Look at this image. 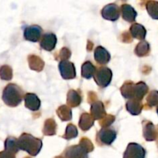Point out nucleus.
<instances>
[{
    "label": "nucleus",
    "mask_w": 158,
    "mask_h": 158,
    "mask_svg": "<svg viewBox=\"0 0 158 158\" xmlns=\"http://www.w3.org/2000/svg\"><path fill=\"white\" fill-rule=\"evenodd\" d=\"M148 86L143 82L133 83L127 81L121 87L120 91L122 97L129 100H137L142 101L144 96L148 93Z\"/></svg>",
    "instance_id": "1"
},
{
    "label": "nucleus",
    "mask_w": 158,
    "mask_h": 158,
    "mask_svg": "<svg viewBox=\"0 0 158 158\" xmlns=\"http://www.w3.org/2000/svg\"><path fill=\"white\" fill-rule=\"evenodd\" d=\"M94 150L92 143L87 138H82L80 143L67 148L63 158H88V153Z\"/></svg>",
    "instance_id": "2"
},
{
    "label": "nucleus",
    "mask_w": 158,
    "mask_h": 158,
    "mask_svg": "<svg viewBox=\"0 0 158 158\" xmlns=\"http://www.w3.org/2000/svg\"><path fill=\"white\" fill-rule=\"evenodd\" d=\"M18 146L20 150L26 151L29 155L37 156L42 149L43 142L40 139L24 133L19 137Z\"/></svg>",
    "instance_id": "3"
},
{
    "label": "nucleus",
    "mask_w": 158,
    "mask_h": 158,
    "mask_svg": "<svg viewBox=\"0 0 158 158\" xmlns=\"http://www.w3.org/2000/svg\"><path fill=\"white\" fill-rule=\"evenodd\" d=\"M23 98V89L15 83H9L3 89L2 100L7 106L11 107L17 106Z\"/></svg>",
    "instance_id": "4"
},
{
    "label": "nucleus",
    "mask_w": 158,
    "mask_h": 158,
    "mask_svg": "<svg viewBox=\"0 0 158 158\" xmlns=\"http://www.w3.org/2000/svg\"><path fill=\"white\" fill-rule=\"evenodd\" d=\"M93 77L98 86L102 88H105L107 87L111 83L112 72L109 68L102 66L96 69V72Z\"/></svg>",
    "instance_id": "5"
},
{
    "label": "nucleus",
    "mask_w": 158,
    "mask_h": 158,
    "mask_svg": "<svg viewBox=\"0 0 158 158\" xmlns=\"http://www.w3.org/2000/svg\"><path fill=\"white\" fill-rule=\"evenodd\" d=\"M116 132L110 127H102L97 134V142L100 145H111L116 139Z\"/></svg>",
    "instance_id": "6"
},
{
    "label": "nucleus",
    "mask_w": 158,
    "mask_h": 158,
    "mask_svg": "<svg viewBox=\"0 0 158 158\" xmlns=\"http://www.w3.org/2000/svg\"><path fill=\"white\" fill-rule=\"evenodd\" d=\"M59 71L62 78L64 80H72L76 77V69L74 63L68 60L60 61L58 65Z\"/></svg>",
    "instance_id": "7"
},
{
    "label": "nucleus",
    "mask_w": 158,
    "mask_h": 158,
    "mask_svg": "<svg viewBox=\"0 0 158 158\" xmlns=\"http://www.w3.org/2000/svg\"><path fill=\"white\" fill-rule=\"evenodd\" d=\"M146 151L141 145L130 143L124 152L123 158H145Z\"/></svg>",
    "instance_id": "8"
},
{
    "label": "nucleus",
    "mask_w": 158,
    "mask_h": 158,
    "mask_svg": "<svg viewBox=\"0 0 158 158\" xmlns=\"http://www.w3.org/2000/svg\"><path fill=\"white\" fill-rule=\"evenodd\" d=\"M43 29L38 25H32L25 28L23 35L25 40L27 41L36 43L40 40L41 38Z\"/></svg>",
    "instance_id": "9"
},
{
    "label": "nucleus",
    "mask_w": 158,
    "mask_h": 158,
    "mask_svg": "<svg viewBox=\"0 0 158 158\" xmlns=\"http://www.w3.org/2000/svg\"><path fill=\"white\" fill-rule=\"evenodd\" d=\"M102 16L103 19L109 21H116L120 16V9L115 3H111L102 9Z\"/></svg>",
    "instance_id": "10"
},
{
    "label": "nucleus",
    "mask_w": 158,
    "mask_h": 158,
    "mask_svg": "<svg viewBox=\"0 0 158 158\" xmlns=\"http://www.w3.org/2000/svg\"><path fill=\"white\" fill-rule=\"evenodd\" d=\"M143 134L147 141H153L158 136L157 130L152 122L149 120L143 121Z\"/></svg>",
    "instance_id": "11"
},
{
    "label": "nucleus",
    "mask_w": 158,
    "mask_h": 158,
    "mask_svg": "<svg viewBox=\"0 0 158 158\" xmlns=\"http://www.w3.org/2000/svg\"><path fill=\"white\" fill-rule=\"evenodd\" d=\"M57 36L53 32H46L42 36L40 46L43 49L46 51H52L56 47L57 44Z\"/></svg>",
    "instance_id": "12"
},
{
    "label": "nucleus",
    "mask_w": 158,
    "mask_h": 158,
    "mask_svg": "<svg viewBox=\"0 0 158 158\" xmlns=\"http://www.w3.org/2000/svg\"><path fill=\"white\" fill-rule=\"evenodd\" d=\"M91 116L94 120H102L106 116L105 106L102 102L95 101L91 103Z\"/></svg>",
    "instance_id": "13"
},
{
    "label": "nucleus",
    "mask_w": 158,
    "mask_h": 158,
    "mask_svg": "<svg viewBox=\"0 0 158 158\" xmlns=\"http://www.w3.org/2000/svg\"><path fill=\"white\" fill-rule=\"evenodd\" d=\"M94 56L95 61L101 65L107 64L111 59V56H110V53L108 52V50L101 46L95 48Z\"/></svg>",
    "instance_id": "14"
},
{
    "label": "nucleus",
    "mask_w": 158,
    "mask_h": 158,
    "mask_svg": "<svg viewBox=\"0 0 158 158\" xmlns=\"http://www.w3.org/2000/svg\"><path fill=\"white\" fill-rule=\"evenodd\" d=\"M25 106L31 111H37L40 107V100L36 94H26L24 96Z\"/></svg>",
    "instance_id": "15"
},
{
    "label": "nucleus",
    "mask_w": 158,
    "mask_h": 158,
    "mask_svg": "<svg viewBox=\"0 0 158 158\" xmlns=\"http://www.w3.org/2000/svg\"><path fill=\"white\" fill-rule=\"evenodd\" d=\"M121 12H122V16L125 21L129 23H133L135 22L137 15V12L135 10L134 8L132 7L130 5L124 4L121 6Z\"/></svg>",
    "instance_id": "16"
},
{
    "label": "nucleus",
    "mask_w": 158,
    "mask_h": 158,
    "mask_svg": "<svg viewBox=\"0 0 158 158\" xmlns=\"http://www.w3.org/2000/svg\"><path fill=\"white\" fill-rule=\"evenodd\" d=\"M129 31L133 38L137 39L141 41H143L146 35H147V30H146L145 27L139 23H134L132 25Z\"/></svg>",
    "instance_id": "17"
},
{
    "label": "nucleus",
    "mask_w": 158,
    "mask_h": 158,
    "mask_svg": "<svg viewBox=\"0 0 158 158\" xmlns=\"http://www.w3.org/2000/svg\"><path fill=\"white\" fill-rule=\"evenodd\" d=\"M143 106L142 101L137 100H129L126 103V109L129 113L132 115H139L141 112Z\"/></svg>",
    "instance_id": "18"
},
{
    "label": "nucleus",
    "mask_w": 158,
    "mask_h": 158,
    "mask_svg": "<svg viewBox=\"0 0 158 158\" xmlns=\"http://www.w3.org/2000/svg\"><path fill=\"white\" fill-rule=\"evenodd\" d=\"M94 120L91 117V114L85 113L81 116L80 120H79V127L82 131H88L94 125Z\"/></svg>",
    "instance_id": "19"
},
{
    "label": "nucleus",
    "mask_w": 158,
    "mask_h": 158,
    "mask_svg": "<svg viewBox=\"0 0 158 158\" xmlns=\"http://www.w3.org/2000/svg\"><path fill=\"white\" fill-rule=\"evenodd\" d=\"M81 102V97L80 94L75 90H70L67 97V103L71 107H76L79 106Z\"/></svg>",
    "instance_id": "20"
},
{
    "label": "nucleus",
    "mask_w": 158,
    "mask_h": 158,
    "mask_svg": "<svg viewBox=\"0 0 158 158\" xmlns=\"http://www.w3.org/2000/svg\"><path fill=\"white\" fill-rule=\"evenodd\" d=\"M96 68L90 61H86L81 66V76L85 79H91L94 77Z\"/></svg>",
    "instance_id": "21"
},
{
    "label": "nucleus",
    "mask_w": 158,
    "mask_h": 158,
    "mask_svg": "<svg viewBox=\"0 0 158 158\" xmlns=\"http://www.w3.org/2000/svg\"><path fill=\"white\" fill-rule=\"evenodd\" d=\"M5 150L10 152L13 153V154H16L19 151L20 148L18 146V140L13 137H9L6 138V141L4 143Z\"/></svg>",
    "instance_id": "22"
},
{
    "label": "nucleus",
    "mask_w": 158,
    "mask_h": 158,
    "mask_svg": "<svg viewBox=\"0 0 158 158\" xmlns=\"http://www.w3.org/2000/svg\"><path fill=\"white\" fill-rule=\"evenodd\" d=\"M29 60V65L30 69L36 71H41L44 66V63L43 60L38 57L37 56L32 55L28 58Z\"/></svg>",
    "instance_id": "23"
},
{
    "label": "nucleus",
    "mask_w": 158,
    "mask_h": 158,
    "mask_svg": "<svg viewBox=\"0 0 158 158\" xmlns=\"http://www.w3.org/2000/svg\"><path fill=\"white\" fill-rule=\"evenodd\" d=\"M57 114L60 119L63 121H68V120H71L72 117V113H71V108L68 107L66 105H63L60 106V107L57 109Z\"/></svg>",
    "instance_id": "24"
},
{
    "label": "nucleus",
    "mask_w": 158,
    "mask_h": 158,
    "mask_svg": "<svg viewBox=\"0 0 158 158\" xmlns=\"http://www.w3.org/2000/svg\"><path fill=\"white\" fill-rule=\"evenodd\" d=\"M150 51V44L147 41H141L140 43H138L135 49V53L138 56H146L149 54Z\"/></svg>",
    "instance_id": "25"
},
{
    "label": "nucleus",
    "mask_w": 158,
    "mask_h": 158,
    "mask_svg": "<svg viewBox=\"0 0 158 158\" xmlns=\"http://www.w3.org/2000/svg\"><path fill=\"white\" fill-rule=\"evenodd\" d=\"M147 12L153 19L158 20V2L149 1L146 5Z\"/></svg>",
    "instance_id": "26"
},
{
    "label": "nucleus",
    "mask_w": 158,
    "mask_h": 158,
    "mask_svg": "<svg viewBox=\"0 0 158 158\" xmlns=\"http://www.w3.org/2000/svg\"><path fill=\"white\" fill-rule=\"evenodd\" d=\"M56 129H57V124L53 119H48L45 122L44 127H43V134L47 136H52L56 134Z\"/></svg>",
    "instance_id": "27"
},
{
    "label": "nucleus",
    "mask_w": 158,
    "mask_h": 158,
    "mask_svg": "<svg viewBox=\"0 0 158 158\" xmlns=\"http://www.w3.org/2000/svg\"><path fill=\"white\" fill-rule=\"evenodd\" d=\"M0 78L3 80L9 81L12 78V69L7 65H3L0 67Z\"/></svg>",
    "instance_id": "28"
},
{
    "label": "nucleus",
    "mask_w": 158,
    "mask_h": 158,
    "mask_svg": "<svg viewBox=\"0 0 158 158\" xmlns=\"http://www.w3.org/2000/svg\"><path fill=\"white\" fill-rule=\"evenodd\" d=\"M77 136V130L74 125L68 124L66 127L65 134L63 135V137L66 140H71V139L75 138Z\"/></svg>",
    "instance_id": "29"
},
{
    "label": "nucleus",
    "mask_w": 158,
    "mask_h": 158,
    "mask_svg": "<svg viewBox=\"0 0 158 158\" xmlns=\"http://www.w3.org/2000/svg\"><path fill=\"white\" fill-rule=\"evenodd\" d=\"M147 103L150 107L158 105V91L153 90L147 97Z\"/></svg>",
    "instance_id": "30"
},
{
    "label": "nucleus",
    "mask_w": 158,
    "mask_h": 158,
    "mask_svg": "<svg viewBox=\"0 0 158 158\" xmlns=\"http://www.w3.org/2000/svg\"><path fill=\"white\" fill-rule=\"evenodd\" d=\"M115 117L112 115L105 116L103 119L100 121V124L102 127H108L112 123L114 122Z\"/></svg>",
    "instance_id": "31"
},
{
    "label": "nucleus",
    "mask_w": 158,
    "mask_h": 158,
    "mask_svg": "<svg viewBox=\"0 0 158 158\" xmlns=\"http://www.w3.org/2000/svg\"><path fill=\"white\" fill-rule=\"evenodd\" d=\"M71 51L67 48H63L60 52V57L61 59V61L64 60H68L71 57Z\"/></svg>",
    "instance_id": "32"
},
{
    "label": "nucleus",
    "mask_w": 158,
    "mask_h": 158,
    "mask_svg": "<svg viewBox=\"0 0 158 158\" xmlns=\"http://www.w3.org/2000/svg\"><path fill=\"white\" fill-rule=\"evenodd\" d=\"M0 158H15V154L10 151L4 150L0 152Z\"/></svg>",
    "instance_id": "33"
},
{
    "label": "nucleus",
    "mask_w": 158,
    "mask_h": 158,
    "mask_svg": "<svg viewBox=\"0 0 158 158\" xmlns=\"http://www.w3.org/2000/svg\"><path fill=\"white\" fill-rule=\"evenodd\" d=\"M156 113H157L158 114V105H157V107H156Z\"/></svg>",
    "instance_id": "34"
},
{
    "label": "nucleus",
    "mask_w": 158,
    "mask_h": 158,
    "mask_svg": "<svg viewBox=\"0 0 158 158\" xmlns=\"http://www.w3.org/2000/svg\"><path fill=\"white\" fill-rule=\"evenodd\" d=\"M26 158H29V157H26Z\"/></svg>",
    "instance_id": "35"
}]
</instances>
